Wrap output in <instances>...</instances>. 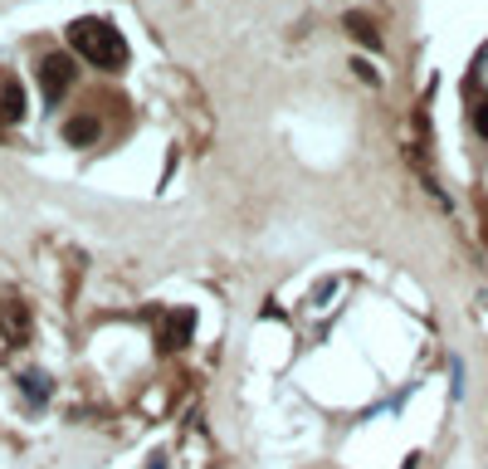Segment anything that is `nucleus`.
Returning a JSON list of instances; mask_svg holds the SVG:
<instances>
[{
  "label": "nucleus",
  "mask_w": 488,
  "mask_h": 469,
  "mask_svg": "<svg viewBox=\"0 0 488 469\" xmlns=\"http://www.w3.org/2000/svg\"><path fill=\"white\" fill-rule=\"evenodd\" d=\"M0 332H5L10 342H20L29 332V313L20 308V304H5V308H0Z\"/></svg>",
  "instance_id": "5"
},
{
  "label": "nucleus",
  "mask_w": 488,
  "mask_h": 469,
  "mask_svg": "<svg viewBox=\"0 0 488 469\" xmlns=\"http://www.w3.org/2000/svg\"><path fill=\"white\" fill-rule=\"evenodd\" d=\"M64 138H69V147H93V142H98V118H93V113L69 118L64 122Z\"/></svg>",
  "instance_id": "4"
},
{
  "label": "nucleus",
  "mask_w": 488,
  "mask_h": 469,
  "mask_svg": "<svg viewBox=\"0 0 488 469\" xmlns=\"http://www.w3.org/2000/svg\"><path fill=\"white\" fill-rule=\"evenodd\" d=\"M352 69H357V74L367 79V83H381V79H376V69H371V64H361V59H357V64H352Z\"/></svg>",
  "instance_id": "9"
},
{
  "label": "nucleus",
  "mask_w": 488,
  "mask_h": 469,
  "mask_svg": "<svg viewBox=\"0 0 488 469\" xmlns=\"http://www.w3.org/2000/svg\"><path fill=\"white\" fill-rule=\"evenodd\" d=\"M74 79H79V69H74V59L69 54H49L45 64H39V83H45V98L49 103H59L69 88H74Z\"/></svg>",
  "instance_id": "2"
},
{
  "label": "nucleus",
  "mask_w": 488,
  "mask_h": 469,
  "mask_svg": "<svg viewBox=\"0 0 488 469\" xmlns=\"http://www.w3.org/2000/svg\"><path fill=\"white\" fill-rule=\"evenodd\" d=\"M347 29H352V35H357V39H361V45H367V49H381V29L371 25L367 15H347Z\"/></svg>",
  "instance_id": "7"
},
{
  "label": "nucleus",
  "mask_w": 488,
  "mask_h": 469,
  "mask_svg": "<svg viewBox=\"0 0 488 469\" xmlns=\"http://www.w3.org/2000/svg\"><path fill=\"white\" fill-rule=\"evenodd\" d=\"M195 332V308H171L166 313V348H186Z\"/></svg>",
  "instance_id": "3"
},
{
  "label": "nucleus",
  "mask_w": 488,
  "mask_h": 469,
  "mask_svg": "<svg viewBox=\"0 0 488 469\" xmlns=\"http://www.w3.org/2000/svg\"><path fill=\"white\" fill-rule=\"evenodd\" d=\"M20 387H25V396H29L35 406L49 401V377H45V372H25V377H20Z\"/></svg>",
  "instance_id": "8"
},
{
  "label": "nucleus",
  "mask_w": 488,
  "mask_h": 469,
  "mask_svg": "<svg viewBox=\"0 0 488 469\" xmlns=\"http://www.w3.org/2000/svg\"><path fill=\"white\" fill-rule=\"evenodd\" d=\"M479 132L488 138V108H479Z\"/></svg>",
  "instance_id": "10"
},
{
  "label": "nucleus",
  "mask_w": 488,
  "mask_h": 469,
  "mask_svg": "<svg viewBox=\"0 0 488 469\" xmlns=\"http://www.w3.org/2000/svg\"><path fill=\"white\" fill-rule=\"evenodd\" d=\"M69 45H74L83 59H93L98 69H122L128 64V45H122V35L108 25V20H74V25H69Z\"/></svg>",
  "instance_id": "1"
},
{
  "label": "nucleus",
  "mask_w": 488,
  "mask_h": 469,
  "mask_svg": "<svg viewBox=\"0 0 488 469\" xmlns=\"http://www.w3.org/2000/svg\"><path fill=\"white\" fill-rule=\"evenodd\" d=\"M0 118L5 122L25 118V93H20V83H0Z\"/></svg>",
  "instance_id": "6"
},
{
  "label": "nucleus",
  "mask_w": 488,
  "mask_h": 469,
  "mask_svg": "<svg viewBox=\"0 0 488 469\" xmlns=\"http://www.w3.org/2000/svg\"><path fill=\"white\" fill-rule=\"evenodd\" d=\"M147 469H166V460H161V455H157V460H152V465H147Z\"/></svg>",
  "instance_id": "11"
}]
</instances>
